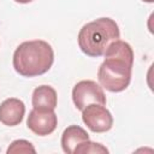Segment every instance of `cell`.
Masks as SVG:
<instances>
[{
  "label": "cell",
  "instance_id": "1",
  "mask_svg": "<svg viewBox=\"0 0 154 154\" xmlns=\"http://www.w3.org/2000/svg\"><path fill=\"white\" fill-rule=\"evenodd\" d=\"M105 60L97 70V79L102 88L112 93L125 90L131 81L134 51L122 40L111 42L105 53Z\"/></svg>",
  "mask_w": 154,
  "mask_h": 154
},
{
  "label": "cell",
  "instance_id": "13",
  "mask_svg": "<svg viewBox=\"0 0 154 154\" xmlns=\"http://www.w3.org/2000/svg\"><path fill=\"white\" fill-rule=\"evenodd\" d=\"M142 1H146V2H153L154 0H142Z\"/></svg>",
  "mask_w": 154,
  "mask_h": 154
},
{
  "label": "cell",
  "instance_id": "8",
  "mask_svg": "<svg viewBox=\"0 0 154 154\" xmlns=\"http://www.w3.org/2000/svg\"><path fill=\"white\" fill-rule=\"evenodd\" d=\"M87 140H89V135L83 128L78 125H70L64 130L61 135L63 150L66 154H73L75 148Z\"/></svg>",
  "mask_w": 154,
  "mask_h": 154
},
{
  "label": "cell",
  "instance_id": "12",
  "mask_svg": "<svg viewBox=\"0 0 154 154\" xmlns=\"http://www.w3.org/2000/svg\"><path fill=\"white\" fill-rule=\"evenodd\" d=\"M16 2H19V4H28V2H31L32 0H14Z\"/></svg>",
  "mask_w": 154,
  "mask_h": 154
},
{
  "label": "cell",
  "instance_id": "10",
  "mask_svg": "<svg viewBox=\"0 0 154 154\" xmlns=\"http://www.w3.org/2000/svg\"><path fill=\"white\" fill-rule=\"evenodd\" d=\"M105 153H108V149L105 146H102L101 143L91 142L90 140L79 143L73 150V154H105Z\"/></svg>",
  "mask_w": 154,
  "mask_h": 154
},
{
  "label": "cell",
  "instance_id": "2",
  "mask_svg": "<svg viewBox=\"0 0 154 154\" xmlns=\"http://www.w3.org/2000/svg\"><path fill=\"white\" fill-rule=\"evenodd\" d=\"M54 52L43 40L22 42L14 51L12 64L17 73L23 77H36L46 73L53 65Z\"/></svg>",
  "mask_w": 154,
  "mask_h": 154
},
{
  "label": "cell",
  "instance_id": "5",
  "mask_svg": "<svg viewBox=\"0 0 154 154\" xmlns=\"http://www.w3.org/2000/svg\"><path fill=\"white\" fill-rule=\"evenodd\" d=\"M82 120L93 132H106L113 126V117L105 105L89 103L82 109Z\"/></svg>",
  "mask_w": 154,
  "mask_h": 154
},
{
  "label": "cell",
  "instance_id": "3",
  "mask_svg": "<svg viewBox=\"0 0 154 154\" xmlns=\"http://www.w3.org/2000/svg\"><path fill=\"white\" fill-rule=\"evenodd\" d=\"M120 37L118 24L108 17H101L84 24L78 32L81 51L91 58L103 55L107 46Z\"/></svg>",
  "mask_w": 154,
  "mask_h": 154
},
{
  "label": "cell",
  "instance_id": "11",
  "mask_svg": "<svg viewBox=\"0 0 154 154\" xmlns=\"http://www.w3.org/2000/svg\"><path fill=\"white\" fill-rule=\"evenodd\" d=\"M7 153L8 154L10 153L11 154L12 153H14V154H17V153H34L35 154L36 153V149L26 140H16L7 148Z\"/></svg>",
  "mask_w": 154,
  "mask_h": 154
},
{
  "label": "cell",
  "instance_id": "9",
  "mask_svg": "<svg viewBox=\"0 0 154 154\" xmlns=\"http://www.w3.org/2000/svg\"><path fill=\"white\" fill-rule=\"evenodd\" d=\"M32 107H43L54 109L58 105V95L54 88L51 85H40L34 89L31 97Z\"/></svg>",
  "mask_w": 154,
  "mask_h": 154
},
{
  "label": "cell",
  "instance_id": "6",
  "mask_svg": "<svg viewBox=\"0 0 154 154\" xmlns=\"http://www.w3.org/2000/svg\"><path fill=\"white\" fill-rule=\"evenodd\" d=\"M26 125L34 134L38 136H47L55 130L58 125V117L54 109L34 107L28 116Z\"/></svg>",
  "mask_w": 154,
  "mask_h": 154
},
{
  "label": "cell",
  "instance_id": "4",
  "mask_svg": "<svg viewBox=\"0 0 154 154\" xmlns=\"http://www.w3.org/2000/svg\"><path fill=\"white\" fill-rule=\"evenodd\" d=\"M72 100L77 109L82 111L89 103L106 105V95L100 84L91 79H83L75 84Z\"/></svg>",
  "mask_w": 154,
  "mask_h": 154
},
{
  "label": "cell",
  "instance_id": "7",
  "mask_svg": "<svg viewBox=\"0 0 154 154\" xmlns=\"http://www.w3.org/2000/svg\"><path fill=\"white\" fill-rule=\"evenodd\" d=\"M25 105L17 97H8L0 103V122L6 126H16L22 123Z\"/></svg>",
  "mask_w": 154,
  "mask_h": 154
}]
</instances>
